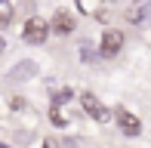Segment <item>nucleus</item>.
<instances>
[{"mask_svg":"<svg viewBox=\"0 0 151 148\" xmlns=\"http://www.w3.org/2000/svg\"><path fill=\"white\" fill-rule=\"evenodd\" d=\"M80 105H83V111L90 114L93 120H108V108L93 96V93H83V96H80Z\"/></svg>","mask_w":151,"mask_h":148,"instance_id":"20e7f679","label":"nucleus"},{"mask_svg":"<svg viewBox=\"0 0 151 148\" xmlns=\"http://www.w3.org/2000/svg\"><path fill=\"white\" fill-rule=\"evenodd\" d=\"M43 148H56V142H46V145H43Z\"/></svg>","mask_w":151,"mask_h":148,"instance_id":"9d476101","label":"nucleus"},{"mask_svg":"<svg viewBox=\"0 0 151 148\" xmlns=\"http://www.w3.org/2000/svg\"><path fill=\"white\" fill-rule=\"evenodd\" d=\"M142 19H145V22L151 25V0H148V3H145V16H142Z\"/></svg>","mask_w":151,"mask_h":148,"instance_id":"1a4fd4ad","label":"nucleus"},{"mask_svg":"<svg viewBox=\"0 0 151 148\" xmlns=\"http://www.w3.org/2000/svg\"><path fill=\"white\" fill-rule=\"evenodd\" d=\"M114 120H117V126L127 133V136H139V133H142L139 117H136V114H129L127 108H117V111H114Z\"/></svg>","mask_w":151,"mask_h":148,"instance_id":"7ed1b4c3","label":"nucleus"},{"mask_svg":"<svg viewBox=\"0 0 151 148\" xmlns=\"http://www.w3.org/2000/svg\"><path fill=\"white\" fill-rule=\"evenodd\" d=\"M52 25H56L59 34H71V31H74V16H71L68 9H59L56 19H52Z\"/></svg>","mask_w":151,"mask_h":148,"instance_id":"423d86ee","label":"nucleus"},{"mask_svg":"<svg viewBox=\"0 0 151 148\" xmlns=\"http://www.w3.org/2000/svg\"><path fill=\"white\" fill-rule=\"evenodd\" d=\"M22 37L28 40V43H43L46 37H50V22H43V19H28L25 22V28H22Z\"/></svg>","mask_w":151,"mask_h":148,"instance_id":"f257e3e1","label":"nucleus"},{"mask_svg":"<svg viewBox=\"0 0 151 148\" xmlns=\"http://www.w3.org/2000/svg\"><path fill=\"white\" fill-rule=\"evenodd\" d=\"M50 117H52V124H56V126H65V124H68V120H65V114H62V108H59V105H52V108H50Z\"/></svg>","mask_w":151,"mask_h":148,"instance_id":"0eeeda50","label":"nucleus"},{"mask_svg":"<svg viewBox=\"0 0 151 148\" xmlns=\"http://www.w3.org/2000/svg\"><path fill=\"white\" fill-rule=\"evenodd\" d=\"M120 50H123V34L117 28H108L105 34H102V56L111 59V56H117Z\"/></svg>","mask_w":151,"mask_h":148,"instance_id":"f03ea898","label":"nucleus"},{"mask_svg":"<svg viewBox=\"0 0 151 148\" xmlns=\"http://www.w3.org/2000/svg\"><path fill=\"white\" fill-rule=\"evenodd\" d=\"M9 19H12V6H9V0H3V6H0V22L9 25Z\"/></svg>","mask_w":151,"mask_h":148,"instance_id":"6e6552de","label":"nucleus"},{"mask_svg":"<svg viewBox=\"0 0 151 148\" xmlns=\"http://www.w3.org/2000/svg\"><path fill=\"white\" fill-rule=\"evenodd\" d=\"M34 74H37V65L34 62H22V65H16V68L9 71V80L12 83H22V80H31Z\"/></svg>","mask_w":151,"mask_h":148,"instance_id":"39448f33","label":"nucleus"}]
</instances>
